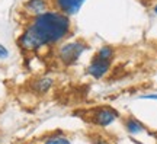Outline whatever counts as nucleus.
I'll use <instances>...</instances> for the list:
<instances>
[{
  "label": "nucleus",
  "mask_w": 157,
  "mask_h": 144,
  "mask_svg": "<svg viewBox=\"0 0 157 144\" xmlns=\"http://www.w3.org/2000/svg\"><path fill=\"white\" fill-rule=\"evenodd\" d=\"M71 32L70 16L58 10H48L32 18L17 38L19 48L25 53H36L44 47L56 45Z\"/></svg>",
  "instance_id": "f257e3e1"
},
{
  "label": "nucleus",
  "mask_w": 157,
  "mask_h": 144,
  "mask_svg": "<svg viewBox=\"0 0 157 144\" xmlns=\"http://www.w3.org/2000/svg\"><path fill=\"white\" fill-rule=\"evenodd\" d=\"M86 50H87V44L82 39L67 41L57 48V58L60 60L63 66H73Z\"/></svg>",
  "instance_id": "f03ea898"
},
{
  "label": "nucleus",
  "mask_w": 157,
  "mask_h": 144,
  "mask_svg": "<svg viewBox=\"0 0 157 144\" xmlns=\"http://www.w3.org/2000/svg\"><path fill=\"white\" fill-rule=\"evenodd\" d=\"M118 116H119V114L115 109L108 108V106H102V108H96L92 112V122L99 127H108L112 122L117 121Z\"/></svg>",
  "instance_id": "7ed1b4c3"
},
{
  "label": "nucleus",
  "mask_w": 157,
  "mask_h": 144,
  "mask_svg": "<svg viewBox=\"0 0 157 144\" xmlns=\"http://www.w3.org/2000/svg\"><path fill=\"white\" fill-rule=\"evenodd\" d=\"M111 63L112 61H106V60H101V58H96L93 57L92 61L89 63V66L86 68V73L95 79H102L106 76V73L111 68Z\"/></svg>",
  "instance_id": "20e7f679"
},
{
  "label": "nucleus",
  "mask_w": 157,
  "mask_h": 144,
  "mask_svg": "<svg viewBox=\"0 0 157 144\" xmlns=\"http://www.w3.org/2000/svg\"><path fill=\"white\" fill-rule=\"evenodd\" d=\"M84 3H86V0H54L57 10L67 16H73L78 13Z\"/></svg>",
  "instance_id": "39448f33"
},
{
  "label": "nucleus",
  "mask_w": 157,
  "mask_h": 144,
  "mask_svg": "<svg viewBox=\"0 0 157 144\" xmlns=\"http://www.w3.org/2000/svg\"><path fill=\"white\" fill-rule=\"evenodd\" d=\"M22 7L29 16L35 18L50 10V3H48V0H26Z\"/></svg>",
  "instance_id": "423d86ee"
},
{
  "label": "nucleus",
  "mask_w": 157,
  "mask_h": 144,
  "mask_svg": "<svg viewBox=\"0 0 157 144\" xmlns=\"http://www.w3.org/2000/svg\"><path fill=\"white\" fill-rule=\"evenodd\" d=\"M54 86V79L50 76H41V77L35 79L31 83V89L32 92L36 95H45L51 90V88Z\"/></svg>",
  "instance_id": "0eeeda50"
},
{
  "label": "nucleus",
  "mask_w": 157,
  "mask_h": 144,
  "mask_svg": "<svg viewBox=\"0 0 157 144\" xmlns=\"http://www.w3.org/2000/svg\"><path fill=\"white\" fill-rule=\"evenodd\" d=\"M125 128H127V131H128L129 134H132V135H137V134H141L146 131L144 125H143L138 119L132 118V116L125 121Z\"/></svg>",
  "instance_id": "6e6552de"
},
{
  "label": "nucleus",
  "mask_w": 157,
  "mask_h": 144,
  "mask_svg": "<svg viewBox=\"0 0 157 144\" xmlns=\"http://www.w3.org/2000/svg\"><path fill=\"white\" fill-rule=\"evenodd\" d=\"M113 56H115V50H113L111 45H102L99 50L96 51L95 57L96 58H101V60H106V61H112Z\"/></svg>",
  "instance_id": "1a4fd4ad"
},
{
  "label": "nucleus",
  "mask_w": 157,
  "mask_h": 144,
  "mask_svg": "<svg viewBox=\"0 0 157 144\" xmlns=\"http://www.w3.org/2000/svg\"><path fill=\"white\" fill-rule=\"evenodd\" d=\"M41 144H71V141L64 134H52L50 137H45Z\"/></svg>",
  "instance_id": "9d476101"
},
{
  "label": "nucleus",
  "mask_w": 157,
  "mask_h": 144,
  "mask_svg": "<svg viewBox=\"0 0 157 144\" xmlns=\"http://www.w3.org/2000/svg\"><path fill=\"white\" fill-rule=\"evenodd\" d=\"M92 144H109L103 135H92Z\"/></svg>",
  "instance_id": "9b49d317"
},
{
  "label": "nucleus",
  "mask_w": 157,
  "mask_h": 144,
  "mask_svg": "<svg viewBox=\"0 0 157 144\" xmlns=\"http://www.w3.org/2000/svg\"><path fill=\"white\" fill-rule=\"evenodd\" d=\"M9 57V50L3 44H0V60H6Z\"/></svg>",
  "instance_id": "f8f14e48"
},
{
  "label": "nucleus",
  "mask_w": 157,
  "mask_h": 144,
  "mask_svg": "<svg viewBox=\"0 0 157 144\" xmlns=\"http://www.w3.org/2000/svg\"><path fill=\"white\" fill-rule=\"evenodd\" d=\"M141 99H154V100H157V95H143Z\"/></svg>",
  "instance_id": "ddd939ff"
},
{
  "label": "nucleus",
  "mask_w": 157,
  "mask_h": 144,
  "mask_svg": "<svg viewBox=\"0 0 157 144\" xmlns=\"http://www.w3.org/2000/svg\"><path fill=\"white\" fill-rule=\"evenodd\" d=\"M153 12H154V13H156V15H157V5L154 6V9H153Z\"/></svg>",
  "instance_id": "4468645a"
}]
</instances>
